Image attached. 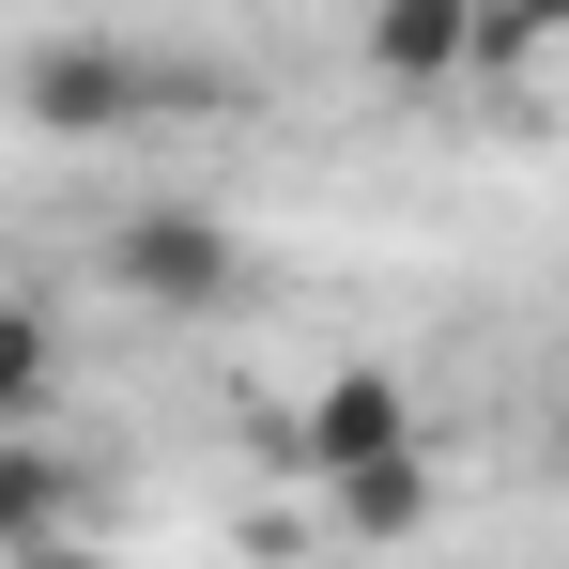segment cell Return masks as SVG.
<instances>
[{"label": "cell", "instance_id": "6da1fadb", "mask_svg": "<svg viewBox=\"0 0 569 569\" xmlns=\"http://www.w3.org/2000/svg\"><path fill=\"white\" fill-rule=\"evenodd\" d=\"M108 278L139 292L154 323H216V308H247V247H231L200 200H139V216L108 231Z\"/></svg>", "mask_w": 569, "mask_h": 569}, {"label": "cell", "instance_id": "7a4b0ae2", "mask_svg": "<svg viewBox=\"0 0 569 569\" xmlns=\"http://www.w3.org/2000/svg\"><path fill=\"white\" fill-rule=\"evenodd\" d=\"M292 462H308V492L416 462V385H400V370H323V385H308V416H292Z\"/></svg>", "mask_w": 569, "mask_h": 569}, {"label": "cell", "instance_id": "3957f363", "mask_svg": "<svg viewBox=\"0 0 569 569\" xmlns=\"http://www.w3.org/2000/svg\"><path fill=\"white\" fill-rule=\"evenodd\" d=\"M154 93V62L123 47V31H47V47H16V123H47V139H93L123 108Z\"/></svg>", "mask_w": 569, "mask_h": 569}, {"label": "cell", "instance_id": "277c9868", "mask_svg": "<svg viewBox=\"0 0 569 569\" xmlns=\"http://www.w3.org/2000/svg\"><path fill=\"white\" fill-rule=\"evenodd\" d=\"M355 62H370L385 93H431V78H477V16H462V0H385L370 31H355Z\"/></svg>", "mask_w": 569, "mask_h": 569}, {"label": "cell", "instance_id": "5b68a950", "mask_svg": "<svg viewBox=\"0 0 569 569\" xmlns=\"http://www.w3.org/2000/svg\"><path fill=\"white\" fill-rule=\"evenodd\" d=\"M62 508H78V462H62L47 431H16V447H0V555L47 569L62 555Z\"/></svg>", "mask_w": 569, "mask_h": 569}, {"label": "cell", "instance_id": "8992f818", "mask_svg": "<svg viewBox=\"0 0 569 569\" xmlns=\"http://www.w3.org/2000/svg\"><path fill=\"white\" fill-rule=\"evenodd\" d=\"M323 508H339V539H416L447 492H431V447H416V462H385V477H339Z\"/></svg>", "mask_w": 569, "mask_h": 569}, {"label": "cell", "instance_id": "52a82bcc", "mask_svg": "<svg viewBox=\"0 0 569 569\" xmlns=\"http://www.w3.org/2000/svg\"><path fill=\"white\" fill-rule=\"evenodd\" d=\"M47 385H62V323H47V292H16L0 308V400H16V431L47 416Z\"/></svg>", "mask_w": 569, "mask_h": 569}, {"label": "cell", "instance_id": "ba28073f", "mask_svg": "<svg viewBox=\"0 0 569 569\" xmlns=\"http://www.w3.org/2000/svg\"><path fill=\"white\" fill-rule=\"evenodd\" d=\"M555 492H569V400H555Z\"/></svg>", "mask_w": 569, "mask_h": 569}]
</instances>
